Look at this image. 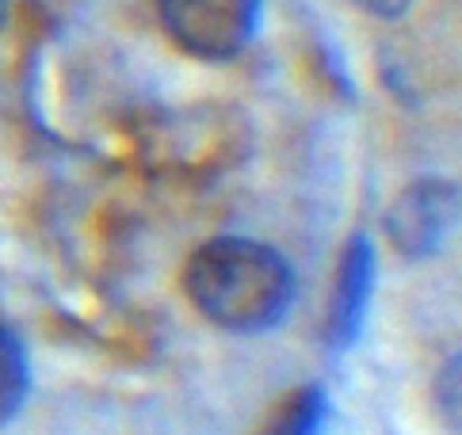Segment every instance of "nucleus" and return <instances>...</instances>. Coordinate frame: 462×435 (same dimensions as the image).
<instances>
[{
	"label": "nucleus",
	"mask_w": 462,
	"mask_h": 435,
	"mask_svg": "<svg viewBox=\"0 0 462 435\" xmlns=\"http://www.w3.org/2000/svg\"><path fill=\"white\" fill-rule=\"evenodd\" d=\"M5 20H8V0H0V27H5Z\"/></svg>",
	"instance_id": "6e6552de"
},
{
	"label": "nucleus",
	"mask_w": 462,
	"mask_h": 435,
	"mask_svg": "<svg viewBox=\"0 0 462 435\" xmlns=\"http://www.w3.org/2000/svg\"><path fill=\"white\" fill-rule=\"evenodd\" d=\"M157 12L169 39L199 61L237 58L260 23V0H157Z\"/></svg>",
	"instance_id": "f03ea898"
},
{
	"label": "nucleus",
	"mask_w": 462,
	"mask_h": 435,
	"mask_svg": "<svg viewBox=\"0 0 462 435\" xmlns=\"http://www.w3.org/2000/svg\"><path fill=\"white\" fill-rule=\"evenodd\" d=\"M188 298L226 332H268L294 302V272L275 248L249 237H214L184 272Z\"/></svg>",
	"instance_id": "f257e3e1"
},
{
	"label": "nucleus",
	"mask_w": 462,
	"mask_h": 435,
	"mask_svg": "<svg viewBox=\"0 0 462 435\" xmlns=\"http://www.w3.org/2000/svg\"><path fill=\"white\" fill-rule=\"evenodd\" d=\"M325 428H328V397L321 386H310L306 393L294 397L283 435H325Z\"/></svg>",
	"instance_id": "423d86ee"
},
{
	"label": "nucleus",
	"mask_w": 462,
	"mask_h": 435,
	"mask_svg": "<svg viewBox=\"0 0 462 435\" xmlns=\"http://www.w3.org/2000/svg\"><path fill=\"white\" fill-rule=\"evenodd\" d=\"M356 8H363L367 15H378V20H393V15H402L412 0H352Z\"/></svg>",
	"instance_id": "0eeeda50"
},
{
	"label": "nucleus",
	"mask_w": 462,
	"mask_h": 435,
	"mask_svg": "<svg viewBox=\"0 0 462 435\" xmlns=\"http://www.w3.org/2000/svg\"><path fill=\"white\" fill-rule=\"evenodd\" d=\"M31 386V366L27 351L12 329L0 325V428H5L15 412H20L23 397Z\"/></svg>",
	"instance_id": "39448f33"
},
{
	"label": "nucleus",
	"mask_w": 462,
	"mask_h": 435,
	"mask_svg": "<svg viewBox=\"0 0 462 435\" xmlns=\"http://www.w3.org/2000/svg\"><path fill=\"white\" fill-rule=\"evenodd\" d=\"M458 218V188L451 180H420L398 195L386 214V237L405 260L436 256Z\"/></svg>",
	"instance_id": "7ed1b4c3"
},
{
	"label": "nucleus",
	"mask_w": 462,
	"mask_h": 435,
	"mask_svg": "<svg viewBox=\"0 0 462 435\" xmlns=\"http://www.w3.org/2000/svg\"><path fill=\"white\" fill-rule=\"evenodd\" d=\"M371 291H374V248L367 241V233H356L337 267L333 310H328V325H325V337L333 351L356 344L363 317H367V306H371Z\"/></svg>",
	"instance_id": "20e7f679"
}]
</instances>
